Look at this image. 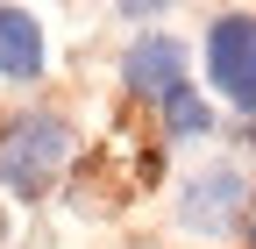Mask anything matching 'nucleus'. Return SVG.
Returning <instances> with one entry per match:
<instances>
[{"label": "nucleus", "instance_id": "7ed1b4c3", "mask_svg": "<svg viewBox=\"0 0 256 249\" xmlns=\"http://www.w3.org/2000/svg\"><path fill=\"white\" fill-rule=\"evenodd\" d=\"M178 214H185V228H200V235L235 228V214H242V171H206V178H192Z\"/></svg>", "mask_w": 256, "mask_h": 249}, {"label": "nucleus", "instance_id": "20e7f679", "mask_svg": "<svg viewBox=\"0 0 256 249\" xmlns=\"http://www.w3.org/2000/svg\"><path fill=\"white\" fill-rule=\"evenodd\" d=\"M178 64H185V57H178V43H171V36H142L136 50H128L121 78L136 86L142 100H171V92L185 86V78H178Z\"/></svg>", "mask_w": 256, "mask_h": 249}, {"label": "nucleus", "instance_id": "f257e3e1", "mask_svg": "<svg viewBox=\"0 0 256 249\" xmlns=\"http://www.w3.org/2000/svg\"><path fill=\"white\" fill-rule=\"evenodd\" d=\"M64 157H72V128L57 114H22L0 128V185H14V192H43L64 171Z\"/></svg>", "mask_w": 256, "mask_h": 249}, {"label": "nucleus", "instance_id": "423d86ee", "mask_svg": "<svg viewBox=\"0 0 256 249\" xmlns=\"http://www.w3.org/2000/svg\"><path fill=\"white\" fill-rule=\"evenodd\" d=\"M164 114H171V136H206V128H214V114L200 107V92H192V86H178V92H171Z\"/></svg>", "mask_w": 256, "mask_h": 249}, {"label": "nucleus", "instance_id": "39448f33", "mask_svg": "<svg viewBox=\"0 0 256 249\" xmlns=\"http://www.w3.org/2000/svg\"><path fill=\"white\" fill-rule=\"evenodd\" d=\"M0 72L8 78H43V28L22 8H0Z\"/></svg>", "mask_w": 256, "mask_h": 249}, {"label": "nucleus", "instance_id": "f03ea898", "mask_svg": "<svg viewBox=\"0 0 256 249\" xmlns=\"http://www.w3.org/2000/svg\"><path fill=\"white\" fill-rule=\"evenodd\" d=\"M206 72H214V92L228 107L256 114V14H214V28H206Z\"/></svg>", "mask_w": 256, "mask_h": 249}]
</instances>
